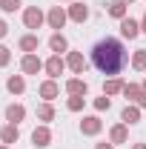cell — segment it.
<instances>
[{"instance_id": "obj_1", "label": "cell", "mask_w": 146, "mask_h": 149, "mask_svg": "<svg viewBox=\"0 0 146 149\" xmlns=\"http://www.w3.org/2000/svg\"><path fill=\"white\" fill-rule=\"evenodd\" d=\"M92 66L106 77H117L129 66V52L117 37H103L92 46Z\"/></svg>"}, {"instance_id": "obj_2", "label": "cell", "mask_w": 146, "mask_h": 149, "mask_svg": "<svg viewBox=\"0 0 146 149\" xmlns=\"http://www.w3.org/2000/svg\"><path fill=\"white\" fill-rule=\"evenodd\" d=\"M43 23H46V15H43L37 6H29V9L23 12V26H26V29H35V32H37Z\"/></svg>"}, {"instance_id": "obj_3", "label": "cell", "mask_w": 146, "mask_h": 149, "mask_svg": "<svg viewBox=\"0 0 146 149\" xmlns=\"http://www.w3.org/2000/svg\"><path fill=\"white\" fill-rule=\"evenodd\" d=\"M43 72L49 74L52 80H57L60 74L66 72V57H60V55H52L49 60H46V63H43Z\"/></svg>"}, {"instance_id": "obj_4", "label": "cell", "mask_w": 146, "mask_h": 149, "mask_svg": "<svg viewBox=\"0 0 146 149\" xmlns=\"http://www.w3.org/2000/svg\"><path fill=\"white\" fill-rule=\"evenodd\" d=\"M43 63H46V60H40L35 52H32V55H23L20 57V72L23 74H37V72H43Z\"/></svg>"}, {"instance_id": "obj_5", "label": "cell", "mask_w": 146, "mask_h": 149, "mask_svg": "<svg viewBox=\"0 0 146 149\" xmlns=\"http://www.w3.org/2000/svg\"><path fill=\"white\" fill-rule=\"evenodd\" d=\"M66 20H69V12H66V9H60V6H52V9H49V15H46V23H49L55 32H60V29L66 26Z\"/></svg>"}, {"instance_id": "obj_6", "label": "cell", "mask_w": 146, "mask_h": 149, "mask_svg": "<svg viewBox=\"0 0 146 149\" xmlns=\"http://www.w3.org/2000/svg\"><path fill=\"white\" fill-rule=\"evenodd\" d=\"M80 132H83V135H89V138H95V135H100V132H103V120H100L97 115H86V118L80 120Z\"/></svg>"}, {"instance_id": "obj_7", "label": "cell", "mask_w": 146, "mask_h": 149, "mask_svg": "<svg viewBox=\"0 0 146 149\" xmlns=\"http://www.w3.org/2000/svg\"><path fill=\"white\" fill-rule=\"evenodd\" d=\"M32 143H35L37 149H46V146H52V129H49L46 123L35 126V132H32Z\"/></svg>"}, {"instance_id": "obj_8", "label": "cell", "mask_w": 146, "mask_h": 149, "mask_svg": "<svg viewBox=\"0 0 146 149\" xmlns=\"http://www.w3.org/2000/svg\"><path fill=\"white\" fill-rule=\"evenodd\" d=\"M37 95H40L43 100H49V103H52V100H55L57 95H60V86H57V80H52V77H46V80H43V83L37 86Z\"/></svg>"}, {"instance_id": "obj_9", "label": "cell", "mask_w": 146, "mask_h": 149, "mask_svg": "<svg viewBox=\"0 0 146 149\" xmlns=\"http://www.w3.org/2000/svg\"><path fill=\"white\" fill-rule=\"evenodd\" d=\"M66 12H69V20L72 23H86L89 20V6L86 3H69Z\"/></svg>"}, {"instance_id": "obj_10", "label": "cell", "mask_w": 146, "mask_h": 149, "mask_svg": "<svg viewBox=\"0 0 146 149\" xmlns=\"http://www.w3.org/2000/svg\"><path fill=\"white\" fill-rule=\"evenodd\" d=\"M66 66L74 74H83L86 72V57H83V52H66Z\"/></svg>"}, {"instance_id": "obj_11", "label": "cell", "mask_w": 146, "mask_h": 149, "mask_svg": "<svg viewBox=\"0 0 146 149\" xmlns=\"http://www.w3.org/2000/svg\"><path fill=\"white\" fill-rule=\"evenodd\" d=\"M120 35L126 37V40H135V37L140 35V20H135V17H123V20H120Z\"/></svg>"}, {"instance_id": "obj_12", "label": "cell", "mask_w": 146, "mask_h": 149, "mask_svg": "<svg viewBox=\"0 0 146 149\" xmlns=\"http://www.w3.org/2000/svg\"><path fill=\"white\" fill-rule=\"evenodd\" d=\"M106 12H109V17L123 20V17H129V3H126V0H109Z\"/></svg>"}, {"instance_id": "obj_13", "label": "cell", "mask_w": 146, "mask_h": 149, "mask_svg": "<svg viewBox=\"0 0 146 149\" xmlns=\"http://www.w3.org/2000/svg\"><path fill=\"white\" fill-rule=\"evenodd\" d=\"M109 141L115 143V146H120V143H126V141H129V126L123 123V120L115 123V126L109 129Z\"/></svg>"}, {"instance_id": "obj_14", "label": "cell", "mask_w": 146, "mask_h": 149, "mask_svg": "<svg viewBox=\"0 0 146 149\" xmlns=\"http://www.w3.org/2000/svg\"><path fill=\"white\" fill-rule=\"evenodd\" d=\"M17 46H20L23 55H32V52H37V46H40V37H37L35 32H32V35H23L17 40Z\"/></svg>"}, {"instance_id": "obj_15", "label": "cell", "mask_w": 146, "mask_h": 149, "mask_svg": "<svg viewBox=\"0 0 146 149\" xmlns=\"http://www.w3.org/2000/svg\"><path fill=\"white\" fill-rule=\"evenodd\" d=\"M120 120H123L126 126H135V123H140V106H138V103H129L126 109L120 112Z\"/></svg>"}, {"instance_id": "obj_16", "label": "cell", "mask_w": 146, "mask_h": 149, "mask_svg": "<svg viewBox=\"0 0 146 149\" xmlns=\"http://www.w3.org/2000/svg\"><path fill=\"white\" fill-rule=\"evenodd\" d=\"M23 118H26V106L23 103H9L6 106V120L9 123H23Z\"/></svg>"}, {"instance_id": "obj_17", "label": "cell", "mask_w": 146, "mask_h": 149, "mask_svg": "<svg viewBox=\"0 0 146 149\" xmlns=\"http://www.w3.org/2000/svg\"><path fill=\"white\" fill-rule=\"evenodd\" d=\"M49 49H52V55H63V52H69V40L60 35V32H55V35L49 37Z\"/></svg>"}, {"instance_id": "obj_18", "label": "cell", "mask_w": 146, "mask_h": 149, "mask_svg": "<svg viewBox=\"0 0 146 149\" xmlns=\"http://www.w3.org/2000/svg\"><path fill=\"white\" fill-rule=\"evenodd\" d=\"M17 138H20V129H17V123H6L3 129H0V141L9 146V143H17Z\"/></svg>"}, {"instance_id": "obj_19", "label": "cell", "mask_w": 146, "mask_h": 149, "mask_svg": "<svg viewBox=\"0 0 146 149\" xmlns=\"http://www.w3.org/2000/svg\"><path fill=\"white\" fill-rule=\"evenodd\" d=\"M66 92H69V95H83V97H86L89 86H86L83 77H69V80H66Z\"/></svg>"}, {"instance_id": "obj_20", "label": "cell", "mask_w": 146, "mask_h": 149, "mask_svg": "<svg viewBox=\"0 0 146 149\" xmlns=\"http://www.w3.org/2000/svg\"><path fill=\"white\" fill-rule=\"evenodd\" d=\"M123 97H126L129 103H140L143 86H140V83H126V86H123Z\"/></svg>"}, {"instance_id": "obj_21", "label": "cell", "mask_w": 146, "mask_h": 149, "mask_svg": "<svg viewBox=\"0 0 146 149\" xmlns=\"http://www.w3.org/2000/svg\"><path fill=\"white\" fill-rule=\"evenodd\" d=\"M123 80L120 77H106V83H103V95H109V97H115V95H123Z\"/></svg>"}, {"instance_id": "obj_22", "label": "cell", "mask_w": 146, "mask_h": 149, "mask_svg": "<svg viewBox=\"0 0 146 149\" xmlns=\"http://www.w3.org/2000/svg\"><path fill=\"white\" fill-rule=\"evenodd\" d=\"M6 89L12 95H23L26 92V77H23V74H12V77L6 80Z\"/></svg>"}, {"instance_id": "obj_23", "label": "cell", "mask_w": 146, "mask_h": 149, "mask_svg": "<svg viewBox=\"0 0 146 149\" xmlns=\"http://www.w3.org/2000/svg\"><path fill=\"white\" fill-rule=\"evenodd\" d=\"M37 120H43V123H49V120H55V106H52L49 100H43V103L37 106Z\"/></svg>"}, {"instance_id": "obj_24", "label": "cell", "mask_w": 146, "mask_h": 149, "mask_svg": "<svg viewBox=\"0 0 146 149\" xmlns=\"http://www.w3.org/2000/svg\"><path fill=\"white\" fill-rule=\"evenodd\" d=\"M132 69L146 72V49H135V55H132Z\"/></svg>"}, {"instance_id": "obj_25", "label": "cell", "mask_w": 146, "mask_h": 149, "mask_svg": "<svg viewBox=\"0 0 146 149\" xmlns=\"http://www.w3.org/2000/svg\"><path fill=\"white\" fill-rule=\"evenodd\" d=\"M83 106H86V97L83 95H69V100H66V109L69 112H80Z\"/></svg>"}, {"instance_id": "obj_26", "label": "cell", "mask_w": 146, "mask_h": 149, "mask_svg": "<svg viewBox=\"0 0 146 149\" xmlns=\"http://www.w3.org/2000/svg\"><path fill=\"white\" fill-rule=\"evenodd\" d=\"M109 106H112V97H109V95L95 97V109H97V112H109Z\"/></svg>"}, {"instance_id": "obj_27", "label": "cell", "mask_w": 146, "mask_h": 149, "mask_svg": "<svg viewBox=\"0 0 146 149\" xmlns=\"http://www.w3.org/2000/svg\"><path fill=\"white\" fill-rule=\"evenodd\" d=\"M0 9H3L6 15H15L20 9V0H0Z\"/></svg>"}, {"instance_id": "obj_28", "label": "cell", "mask_w": 146, "mask_h": 149, "mask_svg": "<svg viewBox=\"0 0 146 149\" xmlns=\"http://www.w3.org/2000/svg\"><path fill=\"white\" fill-rule=\"evenodd\" d=\"M9 63H12V49L9 46H0V69L9 66Z\"/></svg>"}, {"instance_id": "obj_29", "label": "cell", "mask_w": 146, "mask_h": 149, "mask_svg": "<svg viewBox=\"0 0 146 149\" xmlns=\"http://www.w3.org/2000/svg\"><path fill=\"white\" fill-rule=\"evenodd\" d=\"M6 35H9V23H6V20H0V40H3Z\"/></svg>"}, {"instance_id": "obj_30", "label": "cell", "mask_w": 146, "mask_h": 149, "mask_svg": "<svg viewBox=\"0 0 146 149\" xmlns=\"http://www.w3.org/2000/svg\"><path fill=\"white\" fill-rule=\"evenodd\" d=\"M95 149H115V143H112V141H109V143L103 141V143H97V146H95Z\"/></svg>"}, {"instance_id": "obj_31", "label": "cell", "mask_w": 146, "mask_h": 149, "mask_svg": "<svg viewBox=\"0 0 146 149\" xmlns=\"http://www.w3.org/2000/svg\"><path fill=\"white\" fill-rule=\"evenodd\" d=\"M140 32L146 35V12H143V20H140Z\"/></svg>"}, {"instance_id": "obj_32", "label": "cell", "mask_w": 146, "mask_h": 149, "mask_svg": "<svg viewBox=\"0 0 146 149\" xmlns=\"http://www.w3.org/2000/svg\"><path fill=\"white\" fill-rule=\"evenodd\" d=\"M132 149H146V143H132Z\"/></svg>"}, {"instance_id": "obj_33", "label": "cell", "mask_w": 146, "mask_h": 149, "mask_svg": "<svg viewBox=\"0 0 146 149\" xmlns=\"http://www.w3.org/2000/svg\"><path fill=\"white\" fill-rule=\"evenodd\" d=\"M140 86H143V95H146V80H143V83H140Z\"/></svg>"}, {"instance_id": "obj_34", "label": "cell", "mask_w": 146, "mask_h": 149, "mask_svg": "<svg viewBox=\"0 0 146 149\" xmlns=\"http://www.w3.org/2000/svg\"><path fill=\"white\" fill-rule=\"evenodd\" d=\"M0 149H9V146H6V143H0Z\"/></svg>"}, {"instance_id": "obj_35", "label": "cell", "mask_w": 146, "mask_h": 149, "mask_svg": "<svg viewBox=\"0 0 146 149\" xmlns=\"http://www.w3.org/2000/svg\"><path fill=\"white\" fill-rule=\"evenodd\" d=\"M66 3H74V0H66Z\"/></svg>"}, {"instance_id": "obj_36", "label": "cell", "mask_w": 146, "mask_h": 149, "mask_svg": "<svg viewBox=\"0 0 146 149\" xmlns=\"http://www.w3.org/2000/svg\"><path fill=\"white\" fill-rule=\"evenodd\" d=\"M126 3H132V0H126Z\"/></svg>"}]
</instances>
